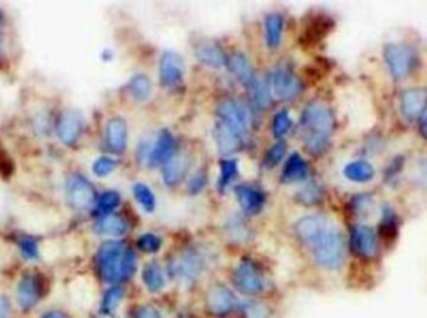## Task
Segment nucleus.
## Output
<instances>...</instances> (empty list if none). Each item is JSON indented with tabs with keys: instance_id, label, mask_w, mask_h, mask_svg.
<instances>
[{
	"instance_id": "obj_1",
	"label": "nucleus",
	"mask_w": 427,
	"mask_h": 318,
	"mask_svg": "<svg viewBox=\"0 0 427 318\" xmlns=\"http://www.w3.org/2000/svg\"><path fill=\"white\" fill-rule=\"evenodd\" d=\"M301 125L306 131V149L314 155L321 154L328 148L335 126V119L330 108L323 103H311L301 115Z\"/></svg>"
},
{
	"instance_id": "obj_2",
	"label": "nucleus",
	"mask_w": 427,
	"mask_h": 318,
	"mask_svg": "<svg viewBox=\"0 0 427 318\" xmlns=\"http://www.w3.org/2000/svg\"><path fill=\"white\" fill-rule=\"evenodd\" d=\"M314 256L317 264L325 268H339L345 260V241L336 228H328L324 236L314 245Z\"/></svg>"
},
{
	"instance_id": "obj_3",
	"label": "nucleus",
	"mask_w": 427,
	"mask_h": 318,
	"mask_svg": "<svg viewBox=\"0 0 427 318\" xmlns=\"http://www.w3.org/2000/svg\"><path fill=\"white\" fill-rule=\"evenodd\" d=\"M383 58L390 74L396 80L408 77L417 66V54L412 48L405 44H388L385 46Z\"/></svg>"
},
{
	"instance_id": "obj_4",
	"label": "nucleus",
	"mask_w": 427,
	"mask_h": 318,
	"mask_svg": "<svg viewBox=\"0 0 427 318\" xmlns=\"http://www.w3.org/2000/svg\"><path fill=\"white\" fill-rule=\"evenodd\" d=\"M57 219L49 208H39L32 203H23L18 208L20 226L30 232H46L57 225Z\"/></svg>"
},
{
	"instance_id": "obj_5",
	"label": "nucleus",
	"mask_w": 427,
	"mask_h": 318,
	"mask_svg": "<svg viewBox=\"0 0 427 318\" xmlns=\"http://www.w3.org/2000/svg\"><path fill=\"white\" fill-rule=\"evenodd\" d=\"M124 251L123 244L119 241H108L100 248L97 253V266L105 281L115 282L120 279Z\"/></svg>"
},
{
	"instance_id": "obj_6",
	"label": "nucleus",
	"mask_w": 427,
	"mask_h": 318,
	"mask_svg": "<svg viewBox=\"0 0 427 318\" xmlns=\"http://www.w3.org/2000/svg\"><path fill=\"white\" fill-rule=\"evenodd\" d=\"M218 117L219 123L225 125L241 139L245 137L249 129V115L243 105L233 100L222 101L218 108Z\"/></svg>"
},
{
	"instance_id": "obj_7",
	"label": "nucleus",
	"mask_w": 427,
	"mask_h": 318,
	"mask_svg": "<svg viewBox=\"0 0 427 318\" xmlns=\"http://www.w3.org/2000/svg\"><path fill=\"white\" fill-rule=\"evenodd\" d=\"M66 197L71 208L85 210L91 208L95 201V188L84 176L74 174L66 182Z\"/></svg>"
},
{
	"instance_id": "obj_8",
	"label": "nucleus",
	"mask_w": 427,
	"mask_h": 318,
	"mask_svg": "<svg viewBox=\"0 0 427 318\" xmlns=\"http://www.w3.org/2000/svg\"><path fill=\"white\" fill-rule=\"evenodd\" d=\"M234 285L246 295H258L265 287L264 277L250 260H243L234 272Z\"/></svg>"
},
{
	"instance_id": "obj_9",
	"label": "nucleus",
	"mask_w": 427,
	"mask_h": 318,
	"mask_svg": "<svg viewBox=\"0 0 427 318\" xmlns=\"http://www.w3.org/2000/svg\"><path fill=\"white\" fill-rule=\"evenodd\" d=\"M351 247L363 259H376L379 255V237L369 226L357 225L351 230Z\"/></svg>"
},
{
	"instance_id": "obj_10",
	"label": "nucleus",
	"mask_w": 427,
	"mask_h": 318,
	"mask_svg": "<svg viewBox=\"0 0 427 318\" xmlns=\"http://www.w3.org/2000/svg\"><path fill=\"white\" fill-rule=\"evenodd\" d=\"M272 86L275 97L281 100L295 99L303 91L301 80L285 66L272 74Z\"/></svg>"
},
{
	"instance_id": "obj_11",
	"label": "nucleus",
	"mask_w": 427,
	"mask_h": 318,
	"mask_svg": "<svg viewBox=\"0 0 427 318\" xmlns=\"http://www.w3.org/2000/svg\"><path fill=\"white\" fill-rule=\"evenodd\" d=\"M329 228L330 226L325 217L319 215H311L300 219L296 222L295 231L300 240L304 241L305 244L310 246H314L317 241L324 236Z\"/></svg>"
},
{
	"instance_id": "obj_12",
	"label": "nucleus",
	"mask_w": 427,
	"mask_h": 318,
	"mask_svg": "<svg viewBox=\"0 0 427 318\" xmlns=\"http://www.w3.org/2000/svg\"><path fill=\"white\" fill-rule=\"evenodd\" d=\"M95 284L88 276H80L73 279L69 285V297L71 304L79 310H89L95 301Z\"/></svg>"
},
{
	"instance_id": "obj_13",
	"label": "nucleus",
	"mask_w": 427,
	"mask_h": 318,
	"mask_svg": "<svg viewBox=\"0 0 427 318\" xmlns=\"http://www.w3.org/2000/svg\"><path fill=\"white\" fill-rule=\"evenodd\" d=\"M159 68L162 85L176 86L182 83L184 77V61L179 54L174 52H164Z\"/></svg>"
},
{
	"instance_id": "obj_14",
	"label": "nucleus",
	"mask_w": 427,
	"mask_h": 318,
	"mask_svg": "<svg viewBox=\"0 0 427 318\" xmlns=\"http://www.w3.org/2000/svg\"><path fill=\"white\" fill-rule=\"evenodd\" d=\"M427 109V90L415 88L406 90L401 97L402 115L410 121L420 119Z\"/></svg>"
},
{
	"instance_id": "obj_15",
	"label": "nucleus",
	"mask_w": 427,
	"mask_h": 318,
	"mask_svg": "<svg viewBox=\"0 0 427 318\" xmlns=\"http://www.w3.org/2000/svg\"><path fill=\"white\" fill-rule=\"evenodd\" d=\"M83 130V120L78 111L66 110L59 119L58 137L61 143L71 146L78 141Z\"/></svg>"
},
{
	"instance_id": "obj_16",
	"label": "nucleus",
	"mask_w": 427,
	"mask_h": 318,
	"mask_svg": "<svg viewBox=\"0 0 427 318\" xmlns=\"http://www.w3.org/2000/svg\"><path fill=\"white\" fill-rule=\"evenodd\" d=\"M174 273L185 281H193L200 276L204 270V262L200 255L191 250L182 253L174 265Z\"/></svg>"
},
{
	"instance_id": "obj_17",
	"label": "nucleus",
	"mask_w": 427,
	"mask_h": 318,
	"mask_svg": "<svg viewBox=\"0 0 427 318\" xmlns=\"http://www.w3.org/2000/svg\"><path fill=\"white\" fill-rule=\"evenodd\" d=\"M236 299L225 286H215L207 295V308L213 315H227L234 310Z\"/></svg>"
},
{
	"instance_id": "obj_18",
	"label": "nucleus",
	"mask_w": 427,
	"mask_h": 318,
	"mask_svg": "<svg viewBox=\"0 0 427 318\" xmlns=\"http://www.w3.org/2000/svg\"><path fill=\"white\" fill-rule=\"evenodd\" d=\"M174 137L168 130H162L156 139L154 148L150 151L148 157L150 166L165 165L174 156Z\"/></svg>"
},
{
	"instance_id": "obj_19",
	"label": "nucleus",
	"mask_w": 427,
	"mask_h": 318,
	"mask_svg": "<svg viewBox=\"0 0 427 318\" xmlns=\"http://www.w3.org/2000/svg\"><path fill=\"white\" fill-rule=\"evenodd\" d=\"M128 129L122 117H113L106 125V145L115 154L123 152L126 148Z\"/></svg>"
},
{
	"instance_id": "obj_20",
	"label": "nucleus",
	"mask_w": 427,
	"mask_h": 318,
	"mask_svg": "<svg viewBox=\"0 0 427 318\" xmlns=\"http://www.w3.org/2000/svg\"><path fill=\"white\" fill-rule=\"evenodd\" d=\"M195 55L202 64L216 69L227 64V57L222 49L216 43L210 40L199 43L195 49Z\"/></svg>"
},
{
	"instance_id": "obj_21",
	"label": "nucleus",
	"mask_w": 427,
	"mask_h": 318,
	"mask_svg": "<svg viewBox=\"0 0 427 318\" xmlns=\"http://www.w3.org/2000/svg\"><path fill=\"white\" fill-rule=\"evenodd\" d=\"M240 206L250 215L259 214L265 203V196L258 188L250 186H238L235 188Z\"/></svg>"
},
{
	"instance_id": "obj_22",
	"label": "nucleus",
	"mask_w": 427,
	"mask_h": 318,
	"mask_svg": "<svg viewBox=\"0 0 427 318\" xmlns=\"http://www.w3.org/2000/svg\"><path fill=\"white\" fill-rule=\"evenodd\" d=\"M189 166H190V163L187 156H173L168 163L164 165V170H162V177H164L165 183L169 186H175L179 182H182V179L188 172Z\"/></svg>"
},
{
	"instance_id": "obj_23",
	"label": "nucleus",
	"mask_w": 427,
	"mask_h": 318,
	"mask_svg": "<svg viewBox=\"0 0 427 318\" xmlns=\"http://www.w3.org/2000/svg\"><path fill=\"white\" fill-rule=\"evenodd\" d=\"M307 174H309L307 163L298 152H294L285 163L281 180L286 183L303 181L307 177Z\"/></svg>"
},
{
	"instance_id": "obj_24",
	"label": "nucleus",
	"mask_w": 427,
	"mask_h": 318,
	"mask_svg": "<svg viewBox=\"0 0 427 318\" xmlns=\"http://www.w3.org/2000/svg\"><path fill=\"white\" fill-rule=\"evenodd\" d=\"M213 137H215L216 146L222 155L233 154L234 151L240 149L243 143L241 137H238L235 132L227 129V126L221 123H218L216 125L213 130Z\"/></svg>"
},
{
	"instance_id": "obj_25",
	"label": "nucleus",
	"mask_w": 427,
	"mask_h": 318,
	"mask_svg": "<svg viewBox=\"0 0 427 318\" xmlns=\"http://www.w3.org/2000/svg\"><path fill=\"white\" fill-rule=\"evenodd\" d=\"M229 68L233 72L234 75L238 78L243 84H253L254 69L249 59L246 58L241 52H235L229 59Z\"/></svg>"
},
{
	"instance_id": "obj_26",
	"label": "nucleus",
	"mask_w": 427,
	"mask_h": 318,
	"mask_svg": "<svg viewBox=\"0 0 427 318\" xmlns=\"http://www.w3.org/2000/svg\"><path fill=\"white\" fill-rule=\"evenodd\" d=\"M343 175L346 176V179H349L350 181L368 182L374 179L375 170L368 161L357 160L345 166Z\"/></svg>"
},
{
	"instance_id": "obj_27",
	"label": "nucleus",
	"mask_w": 427,
	"mask_h": 318,
	"mask_svg": "<svg viewBox=\"0 0 427 318\" xmlns=\"http://www.w3.org/2000/svg\"><path fill=\"white\" fill-rule=\"evenodd\" d=\"M283 29H284V19L280 14L272 13L266 17V43L269 48L276 49L280 46L283 38Z\"/></svg>"
},
{
	"instance_id": "obj_28",
	"label": "nucleus",
	"mask_w": 427,
	"mask_h": 318,
	"mask_svg": "<svg viewBox=\"0 0 427 318\" xmlns=\"http://www.w3.org/2000/svg\"><path fill=\"white\" fill-rule=\"evenodd\" d=\"M99 234L109 235V236H122L128 231V222L122 216L108 215L104 216L97 225Z\"/></svg>"
},
{
	"instance_id": "obj_29",
	"label": "nucleus",
	"mask_w": 427,
	"mask_h": 318,
	"mask_svg": "<svg viewBox=\"0 0 427 318\" xmlns=\"http://www.w3.org/2000/svg\"><path fill=\"white\" fill-rule=\"evenodd\" d=\"M128 89H129L131 98L135 99L136 101H145L150 98L153 92V84L146 75L137 74L130 79Z\"/></svg>"
},
{
	"instance_id": "obj_30",
	"label": "nucleus",
	"mask_w": 427,
	"mask_h": 318,
	"mask_svg": "<svg viewBox=\"0 0 427 318\" xmlns=\"http://www.w3.org/2000/svg\"><path fill=\"white\" fill-rule=\"evenodd\" d=\"M142 281L150 292H158L165 285V277H164L162 268L154 262L146 265L144 268Z\"/></svg>"
},
{
	"instance_id": "obj_31",
	"label": "nucleus",
	"mask_w": 427,
	"mask_h": 318,
	"mask_svg": "<svg viewBox=\"0 0 427 318\" xmlns=\"http://www.w3.org/2000/svg\"><path fill=\"white\" fill-rule=\"evenodd\" d=\"M379 235L386 244L396 240L397 236V221L396 216L391 210L386 208L382 215V220L379 226Z\"/></svg>"
},
{
	"instance_id": "obj_32",
	"label": "nucleus",
	"mask_w": 427,
	"mask_h": 318,
	"mask_svg": "<svg viewBox=\"0 0 427 318\" xmlns=\"http://www.w3.org/2000/svg\"><path fill=\"white\" fill-rule=\"evenodd\" d=\"M38 297V284L32 276L21 279L19 286V299L23 305L30 306Z\"/></svg>"
},
{
	"instance_id": "obj_33",
	"label": "nucleus",
	"mask_w": 427,
	"mask_h": 318,
	"mask_svg": "<svg viewBox=\"0 0 427 318\" xmlns=\"http://www.w3.org/2000/svg\"><path fill=\"white\" fill-rule=\"evenodd\" d=\"M134 196H135L136 201L139 202L142 210H145L146 212L154 211L155 196L153 194V191L150 190L149 186H146L145 183H136L134 186Z\"/></svg>"
},
{
	"instance_id": "obj_34",
	"label": "nucleus",
	"mask_w": 427,
	"mask_h": 318,
	"mask_svg": "<svg viewBox=\"0 0 427 318\" xmlns=\"http://www.w3.org/2000/svg\"><path fill=\"white\" fill-rule=\"evenodd\" d=\"M120 203V195L115 191H106L100 196L97 205V214L102 216L111 215L114 208H117Z\"/></svg>"
},
{
	"instance_id": "obj_35",
	"label": "nucleus",
	"mask_w": 427,
	"mask_h": 318,
	"mask_svg": "<svg viewBox=\"0 0 427 318\" xmlns=\"http://www.w3.org/2000/svg\"><path fill=\"white\" fill-rule=\"evenodd\" d=\"M292 117L289 115V112L286 110L280 111L275 115L272 121L274 137L278 139L284 137L285 134L292 129Z\"/></svg>"
},
{
	"instance_id": "obj_36",
	"label": "nucleus",
	"mask_w": 427,
	"mask_h": 318,
	"mask_svg": "<svg viewBox=\"0 0 427 318\" xmlns=\"http://www.w3.org/2000/svg\"><path fill=\"white\" fill-rule=\"evenodd\" d=\"M238 171L236 160H222L220 163V177H219V188H227L231 182Z\"/></svg>"
},
{
	"instance_id": "obj_37",
	"label": "nucleus",
	"mask_w": 427,
	"mask_h": 318,
	"mask_svg": "<svg viewBox=\"0 0 427 318\" xmlns=\"http://www.w3.org/2000/svg\"><path fill=\"white\" fill-rule=\"evenodd\" d=\"M60 252H61V246L58 241L46 240L39 247V255L41 259L46 260V262H54L58 260Z\"/></svg>"
},
{
	"instance_id": "obj_38",
	"label": "nucleus",
	"mask_w": 427,
	"mask_h": 318,
	"mask_svg": "<svg viewBox=\"0 0 427 318\" xmlns=\"http://www.w3.org/2000/svg\"><path fill=\"white\" fill-rule=\"evenodd\" d=\"M136 256L135 252L130 248H125L120 267V279H129L135 272Z\"/></svg>"
},
{
	"instance_id": "obj_39",
	"label": "nucleus",
	"mask_w": 427,
	"mask_h": 318,
	"mask_svg": "<svg viewBox=\"0 0 427 318\" xmlns=\"http://www.w3.org/2000/svg\"><path fill=\"white\" fill-rule=\"evenodd\" d=\"M124 292L122 288H119V287L111 288V290L106 292V295H105V297H104V312L111 313V312L115 311L117 306L120 305V302H122Z\"/></svg>"
},
{
	"instance_id": "obj_40",
	"label": "nucleus",
	"mask_w": 427,
	"mask_h": 318,
	"mask_svg": "<svg viewBox=\"0 0 427 318\" xmlns=\"http://www.w3.org/2000/svg\"><path fill=\"white\" fill-rule=\"evenodd\" d=\"M162 241L159 236L154 234H145L140 236L137 240V246L144 252L154 253L158 252L162 247Z\"/></svg>"
},
{
	"instance_id": "obj_41",
	"label": "nucleus",
	"mask_w": 427,
	"mask_h": 318,
	"mask_svg": "<svg viewBox=\"0 0 427 318\" xmlns=\"http://www.w3.org/2000/svg\"><path fill=\"white\" fill-rule=\"evenodd\" d=\"M286 152V143L283 141H278V143H274L270 150L267 151V154L265 156V165L267 168H274L276 166L285 156Z\"/></svg>"
},
{
	"instance_id": "obj_42",
	"label": "nucleus",
	"mask_w": 427,
	"mask_h": 318,
	"mask_svg": "<svg viewBox=\"0 0 427 318\" xmlns=\"http://www.w3.org/2000/svg\"><path fill=\"white\" fill-rule=\"evenodd\" d=\"M117 163L111 157H100L93 165V171L99 177H105L111 175L114 170L117 169Z\"/></svg>"
},
{
	"instance_id": "obj_43",
	"label": "nucleus",
	"mask_w": 427,
	"mask_h": 318,
	"mask_svg": "<svg viewBox=\"0 0 427 318\" xmlns=\"http://www.w3.org/2000/svg\"><path fill=\"white\" fill-rule=\"evenodd\" d=\"M246 318H269L270 311L266 306L259 302H247L243 307Z\"/></svg>"
},
{
	"instance_id": "obj_44",
	"label": "nucleus",
	"mask_w": 427,
	"mask_h": 318,
	"mask_svg": "<svg viewBox=\"0 0 427 318\" xmlns=\"http://www.w3.org/2000/svg\"><path fill=\"white\" fill-rule=\"evenodd\" d=\"M301 201L305 203H316L320 200V191L319 188H315L314 185H309L307 188H305L301 194H300Z\"/></svg>"
},
{
	"instance_id": "obj_45",
	"label": "nucleus",
	"mask_w": 427,
	"mask_h": 318,
	"mask_svg": "<svg viewBox=\"0 0 427 318\" xmlns=\"http://www.w3.org/2000/svg\"><path fill=\"white\" fill-rule=\"evenodd\" d=\"M20 248H21L23 255L26 256V259H29V260H32L34 257H37L38 253H39V248L37 247L35 242L29 240V239H26V240H23L20 242Z\"/></svg>"
},
{
	"instance_id": "obj_46",
	"label": "nucleus",
	"mask_w": 427,
	"mask_h": 318,
	"mask_svg": "<svg viewBox=\"0 0 427 318\" xmlns=\"http://www.w3.org/2000/svg\"><path fill=\"white\" fill-rule=\"evenodd\" d=\"M207 182V176L204 172H198L196 175L193 176V179L189 181L188 188L191 194H198L205 186Z\"/></svg>"
},
{
	"instance_id": "obj_47",
	"label": "nucleus",
	"mask_w": 427,
	"mask_h": 318,
	"mask_svg": "<svg viewBox=\"0 0 427 318\" xmlns=\"http://www.w3.org/2000/svg\"><path fill=\"white\" fill-rule=\"evenodd\" d=\"M255 97L256 101L260 106L266 108L270 104V97H269V90L264 84L255 85Z\"/></svg>"
},
{
	"instance_id": "obj_48",
	"label": "nucleus",
	"mask_w": 427,
	"mask_h": 318,
	"mask_svg": "<svg viewBox=\"0 0 427 318\" xmlns=\"http://www.w3.org/2000/svg\"><path fill=\"white\" fill-rule=\"evenodd\" d=\"M137 318H162V316L153 307H142L137 313Z\"/></svg>"
},
{
	"instance_id": "obj_49",
	"label": "nucleus",
	"mask_w": 427,
	"mask_h": 318,
	"mask_svg": "<svg viewBox=\"0 0 427 318\" xmlns=\"http://www.w3.org/2000/svg\"><path fill=\"white\" fill-rule=\"evenodd\" d=\"M6 205H7V191L3 182L0 181V215L4 212Z\"/></svg>"
},
{
	"instance_id": "obj_50",
	"label": "nucleus",
	"mask_w": 427,
	"mask_h": 318,
	"mask_svg": "<svg viewBox=\"0 0 427 318\" xmlns=\"http://www.w3.org/2000/svg\"><path fill=\"white\" fill-rule=\"evenodd\" d=\"M421 132H422V135H424V137H425L427 140V119L425 121H424V123H422V129H421Z\"/></svg>"
},
{
	"instance_id": "obj_51",
	"label": "nucleus",
	"mask_w": 427,
	"mask_h": 318,
	"mask_svg": "<svg viewBox=\"0 0 427 318\" xmlns=\"http://www.w3.org/2000/svg\"><path fill=\"white\" fill-rule=\"evenodd\" d=\"M0 48H1V34H0Z\"/></svg>"
},
{
	"instance_id": "obj_52",
	"label": "nucleus",
	"mask_w": 427,
	"mask_h": 318,
	"mask_svg": "<svg viewBox=\"0 0 427 318\" xmlns=\"http://www.w3.org/2000/svg\"><path fill=\"white\" fill-rule=\"evenodd\" d=\"M50 318H63V317H60V316H54V317H50Z\"/></svg>"
}]
</instances>
